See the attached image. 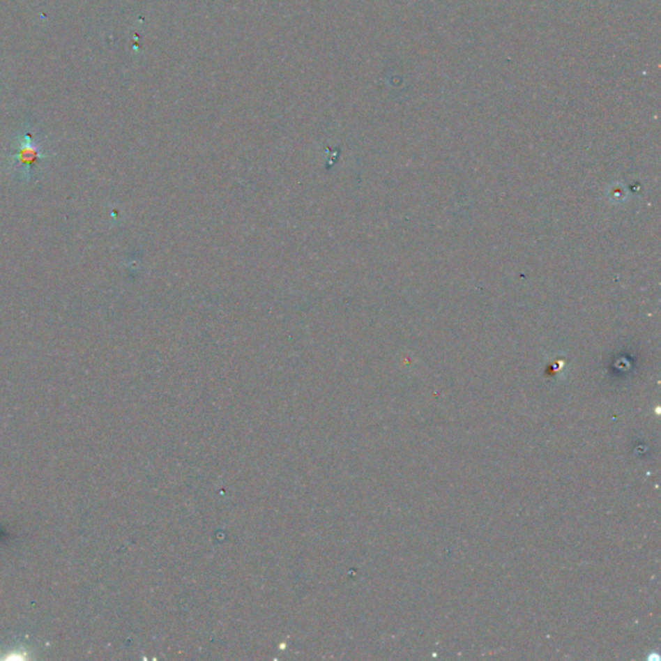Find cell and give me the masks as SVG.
<instances>
[{
    "mask_svg": "<svg viewBox=\"0 0 661 661\" xmlns=\"http://www.w3.org/2000/svg\"><path fill=\"white\" fill-rule=\"evenodd\" d=\"M47 159L43 139L31 131H22L10 145L7 157L9 174L18 183H30Z\"/></svg>",
    "mask_w": 661,
    "mask_h": 661,
    "instance_id": "6da1fadb",
    "label": "cell"
}]
</instances>
